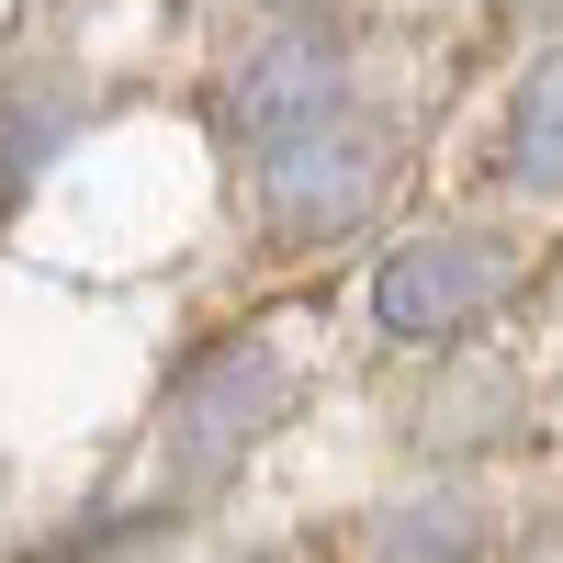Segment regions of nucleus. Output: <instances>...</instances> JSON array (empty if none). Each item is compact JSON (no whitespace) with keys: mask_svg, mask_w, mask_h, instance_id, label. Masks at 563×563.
Returning a JSON list of instances; mask_svg holds the SVG:
<instances>
[{"mask_svg":"<svg viewBox=\"0 0 563 563\" xmlns=\"http://www.w3.org/2000/svg\"><path fill=\"white\" fill-rule=\"evenodd\" d=\"M384 180H395V124L384 113H316L305 135H282V147H260V225L271 238H339V225H361L372 203H384Z\"/></svg>","mask_w":563,"mask_h":563,"instance_id":"obj_1","label":"nucleus"},{"mask_svg":"<svg viewBox=\"0 0 563 563\" xmlns=\"http://www.w3.org/2000/svg\"><path fill=\"white\" fill-rule=\"evenodd\" d=\"M271 12H316V0H271Z\"/></svg>","mask_w":563,"mask_h":563,"instance_id":"obj_8","label":"nucleus"},{"mask_svg":"<svg viewBox=\"0 0 563 563\" xmlns=\"http://www.w3.org/2000/svg\"><path fill=\"white\" fill-rule=\"evenodd\" d=\"M339 102H350V57H339V34H316V23H282L260 57L225 79V124H238L249 147H282V135H305Z\"/></svg>","mask_w":563,"mask_h":563,"instance_id":"obj_4","label":"nucleus"},{"mask_svg":"<svg viewBox=\"0 0 563 563\" xmlns=\"http://www.w3.org/2000/svg\"><path fill=\"white\" fill-rule=\"evenodd\" d=\"M507 282H519V249L507 238L440 225V238H406L384 271H372V327H384V339H451V327H474Z\"/></svg>","mask_w":563,"mask_h":563,"instance_id":"obj_3","label":"nucleus"},{"mask_svg":"<svg viewBox=\"0 0 563 563\" xmlns=\"http://www.w3.org/2000/svg\"><path fill=\"white\" fill-rule=\"evenodd\" d=\"M282 406H294V361H282V339H225L192 384H180V406H169V474L192 496L225 485Z\"/></svg>","mask_w":563,"mask_h":563,"instance_id":"obj_2","label":"nucleus"},{"mask_svg":"<svg viewBox=\"0 0 563 563\" xmlns=\"http://www.w3.org/2000/svg\"><path fill=\"white\" fill-rule=\"evenodd\" d=\"M530 12H563V0H530Z\"/></svg>","mask_w":563,"mask_h":563,"instance_id":"obj_9","label":"nucleus"},{"mask_svg":"<svg viewBox=\"0 0 563 563\" xmlns=\"http://www.w3.org/2000/svg\"><path fill=\"white\" fill-rule=\"evenodd\" d=\"M507 169H519V192H563V45L507 102Z\"/></svg>","mask_w":563,"mask_h":563,"instance_id":"obj_5","label":"nucleus"},{"mask_svg":"<svg viewBox=\"0 0 563 563\" xmlns=\"http://www.w3.org/2000/svg\"><path fill=\"white\" fill-rule=\"evenodd\" d=\"M372 563H474V507L462 496H417L372 530Z\"/></svg>","mask_w":563,"mask_h":563,"instance_id":"obj_6","label":"nucleus"},{"mask_svg":"<svg viewBox=\"0 0 563 563\" xmlns=\"http://www.w3.org/2000/svg\"><path fill=\"white\" fill-rule=\"evenodd\" d=\"M57 135H68V102H57V90H0V203L45 169Z\"/></svg>","mask_w":563,"mask_h":563,"instance_id":"obj_7","label":"nucleus"}]
</instances>
